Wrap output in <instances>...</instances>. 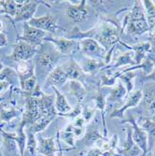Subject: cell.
<instances>
[{
    "label": "cell",
    "instance_id": "obj_1",
    "mask_svg": "<svg viewBox=\"0 0 155 156\" xmlns=\"http://www.w3.org/2000/svg\"><path fill=\"white\" fill-rule=\"evenodd\" d=\"M39 116L40 112L38 109V97L33 95H27L25 100V110L20 127L23 128L26 124H32Z\"/></svg>",
    "mask_w": 155,
    "mask_h": 156
},
{
    "label": "cell",
    "instance_id": "obj_2",
    "mask_svg": "<svg viewBox=\"0 0 155 156\" xmlns=\"http://www.w3.org/2000/svg\"><path fill=\"white\" fill-rule=\"evenodd\" d=\"M46 37L47 32L37 29V28L33 27L27 23H25L23 25V34L20 38L21 40H23L26 43L37 48V46L41 44V42L45 39Z\"/></svg>",
    "mask_w": 155,
    "mask_h": 156
},
{
    "label": "cell",
    "instance_id": "obj_3",
    "mask_svg": "<svg viewBox=\"0 0 155 156\" xmlns=\"http://www.w3.org/2000/svg\"><path fill=\"white\" fill-rule=\"evenodd\" d=\"M37 50L35 47L20 39L14 47L13 52L11 54V59L17 62H27L33 58Z\"/></svg>",
    "mask_w": 155,
    "mask_h": 156
},
{
    "label": "cell",
    "instance_id": "obj_4",
    "mask_svg": "<svg viewBox=\"0 0 155 156\" xmlns=\"http://www.w3.org/2000/svg\"><path fill=\"white\" fill-rule=\"evenodd\" d=\"M19 4V8L14 17L15 22H29L33 19L36 9L38 6L37 1H16Z\"/></svg>",
    "mask_w": 155,
    "mask_h": 156
},
{
    "label": "cell",
    "instance_id": "obj_5",
    "mask_svg": "<svg viewBox=\"0 0 155 156\" xmlns=\"http://www.w3.org/2000/svg\"><path fill=\"white\" fill-rule=\"evenodd\" d=\"M27 23L45 32L54 33L57 29V18L53 15H46L39 18H33Z\"/></svg>",
    "mask_w": 155,
    "mask_h": 156
},
{
    "label": "cell",
    "instance_id": "obj_6",
    "mask_svg": "<svg viewBox=\"0 0 155 156\" xmlns=\"http://www.w3.org/2000/svg\"><path fill=\"white\" fill-rule=\"evenodd\" d=\"M54 98L51 95H45L42 94L38 97V109L40 112V115L54 118L56 111L54 107Z\"/></svg>",
    "mask_w": 155,
    "mask_h": 156
},
{
    "label": "cell",
    "instance_id": "obj_7",
    "mask_svg": "<svg viewBox=\"0 0 155 156\" xmlns=\"http://www.w3.org/2000/svg\"><path fill=\"white\" fill-rule=\"evenodd\" d=\"M47 39H49L50 41H51L54 44L56 50H57L60 53L63 54H67L70 53L73 49L75 48L77 42L73 39H67V38H64V37H48Z\"/></svg>",
    "mask_w": 155,
    "mask_h": 156
},
{
    "label": "cell",
    "instance_id": "obj_8",
    "mask_svg": "<svg viewBox=\"0 0 155 156\" xmlns=\"http://www.w3.org/2000/svg\"><path fill=\"white\" fill-rule=\"evenodd\" d=\"M68 80L65 70L60 67L57 66L55 67L53 70H51L50 75L47 78L46 80V85L47 86H58V85L64 84L66 80Z\"/></svg>",
    "mask_w": 155,
    "mask_h": 156
},
{
    "label": "cell",
    "instance_id": "obj_9",
    "mask_svg": "<svg viewBox=\"0 0 155 156\" xmlns=\"http://www.w3.org/2000/svg\"><path fill=\"white\" fill-rule=\"evenodd\" d=\"M88 10L85 8V1H81L79 5H72L67 9V15L76 23H79L85 19Z\"/></svg>",
    "mask_w": 155,
    "mask_h": 156
},
{
    "label": "cell",
    "instance_id": "obj_10",
    "mask_svg": "<svg viewBox=\"0 0 155 156\" xmlns=\"http://www.w3.org/2000/svg\"><path fill=\"white\" fill-rule=\"evenodd\" d=\"M81 50L88 54H95L100 55L103 52V49L98 44V42L92 38H85L82 39L79 42Z\"/></svg>",
    "mask_w": 155,
    "mask_h": 156
},
{
    "label": "cell",
    "instance_id": "obj_11",
    "mask_svg": "<svg viewBox=\"0 0 155 156\" xmlns=\"http://www.w3.org/2000/svg\"><path fill=\"white\" fill-rule=\"evenodd\" d=\"M38 151L44 156H54L55 154V143L53 138H38L37 143Z\"/></svg>",
    "mask_w": 155,
    "mask_h": 156
},
{
    "label": "cell",
    "instance_id": "obj_12",
    "mask_svg": "<svg viewBox=\"0 0 155 156\" xmlns=\"http://www.w3.org/2000/svg\"><path fill=\"white\" fill-rule=\"evenodd\" d=\"M37 64L46 70H53L56 64V57L51 52H42L37 58Z\"/></svg>",
    "mask_w": 155,
    "mask_h": 156
},
{
    "label": "cell",
    "instance_id": "obj_13",
    "mask_svg": "<svg viewBox=\"0 0 155 156\" xmlns=\"http://www.w3.org/2000/svg\"><path fill=\"white\" fill-rule=\"evenodd\" d=\"M54 91L56 94V99L54 102V107L58 112L60 113H67L71 110V106L68 104V102L66 101L65 97L57 90V88L54 87Z\"/></svg>",
    "mask_w": 155,
    "mask_h": 156
},
{
    "label": "cell",
    "instance_id": "obj_14",
    "mask_svg": "<svg viewBox=\"0 0 155 156\" xmlns=\"http://www.w3.org/2000/svg\"><path fill=\"white\" fill-rule=\"evenodd\" d=\"M128 32L131 34H142L149 30V25L145 19L129 21L128 23Z\"/></svg>",
    "mask_w": 155,
    "mask_h": 156
},
{
    "label": "cell",
    "instance_id": "obj_15",
    "mask_svg": "<svg viewBox=\"0 0 155 156\" xmlns=\"http://www.w3.org/2000/svg\"><path fill=\"white\" fill-rule=\"evenodd\" d=\"M19 113V110L14 107L7 104H2L0 107V119L4 122H9L15 118Z\"/></svg>",
    "mask_w": 155,
    "mask_h": 156
},
{
    "label": "cell",
    "instance_id": "obj_16",
    "mask_svg": "<svg viewBox=\"0 0 155 156\" xmlns=\"http://www.w3.org/2000/svg\"><path fill=\"white\" fill-rule=\"evenodd\" d=\"M52 118L51 117H47V116H43L40 115L32 124H31V132L32 133H38L42 130H44L46 127L50 124V122H51Z\"/></svg>",
    "mask_w": 155,
    "mask_h": 156
},
{
    "label": "cell",
    "instance_id": "obj_17",
    "mask_svg": "<svg viewBox=\"0 0 155 156\" xmlns=\"http://www.w3.org/2000/svg\"><path fill=\"white\" fill-rule=\"evenodd\" d=\"M20 83H21V87H22L23 92L28 95H32L34 91L36 90V88L37 86V79H36L35 75L30 77V78L21 80Z\"/></svg>",
    "mask_w": 155,
    "mask_h": 156
},
{
    "label": "cell",
    "instance_id": "obj_18",
    "mask_svg": "<svg viewBox=\"0 0 155 156\" xmlns=\"http://www.w3.org/2000/svg\"><path fill=\"white\" fill-rule=\"evenodd\" d=\"M69 88H70L71 93L78 99V101L81 102L86 95L85 89H84V87L82 86V85L78 80H72L69 84Z\"/></svg>",
    "mask_w": 155,
    "mask_h": 156
},
{
    "label": "cell",
    "instance_id": "obj_19",
    "mask_svg": "<svg viewBox=\"0 0 155 156\" xmlns=\"http://www.w3.org/2000/svg\"><path fill=\"white\" fill-rule=\"evenodd\" d=\"M134 127H135V131H134V135H133V138L135 140V142L141 148L142 150L146 151L147 148V136L144 131H142L140 128L136 127V123L133 122Z\"/></svg>",
    "mask_w": 155,
    "mask_h": 156
},
{
    "label": "cell",
    "instance_id": "obj_20",
    "mask_svg": "<svg viewBox=\"0 0 155 156\" xmlns=\"http://www.w3.org/2000/svg\"><path fill=\"white\" fill-rule=\"evenodd\" d=\"M19 8V4L16 1H0V12H5L9 14L10 16L15 17Z\"/></svg>",
    "mask_w": 155,
    "mask_h": 156
},
{
    "label": "cell",
    "instance_id": "obj_21",
    "mask_svg": "<svg viewBox=\"0 0 155 156\" xmlns=\"http://www.w3.org/2000/svg\"><path fill=\"white\" fill-rule=\"evenodd\" d=\"M64 69V68H63ZM65 72L67 76L68 79H71V80H77L80 77L81 75V69L79 67V66L72 61L71 63H68L65 66Z\"/></svg>",
    "mask_w": 155,
    "mask_h": 156
},
{
    "label": "cell",
    "instance_id": "obj_22",
    "mask_svg": "<svg viewBox=\"0 0 155 156\" xmlns=\"http://www.w3.org/2000/svg\"><path fill=\"white\" fill-rule=\"evenodd\" d=\"M144 102L150 111H153L155 109V86L148 87L145 90Z\"/></svg>",
    "mask_w": 155,
    "mask_h": 156
},
{
    "label": "cell",
    "instance_id": "obj_23",
    "mask_svg": "<svg viewBox=\"0 0 155 156\" xmlns=\"http://www.w3.org/2000/svg\"><path fill=\"white\" fill-rule=\"evenodd\" d=\"M141 97H142V93L140 92V91H137V92H136L135 94H133L131 95V97L129 98V100H128L127 104H126V105H125L122 109H120L119 111H116V114H115V115L122 114V112L123 110H125L126 108H128L129 107H132V106L136 105V104L140 101V99H141Z\"/></svg>",
    "mask_w": 155,
    "mask_h": 156
},
{
    "label": "cell",
    "instance_id": "obj_24",
    "mask_svg": "<svg viewBox=\"0 0 155 156\" xmlns=\"http://www.w3.org/2000/svg\"><path fill=\"white\" fill-rule=\"evenodd\" d=\"M28 138H27V145H26V151L30 153L31 156H35L37 148V143L34 137V135L32 132H28Z\"/></svg>",
    "mask_w": 155,
    "mask_h": 156
},
{
    "label": "cell",
    "instance_id": "obj_25",
    "mask_svg": "<svg viewBox=\"0 0 155 156\" xmlns=\"http://www.w3.org/2000/svg\"><path fill=\"white\" fill-rule=\"evenodd\" d=\"M70 127L66 128V130H65L63 133H62V138L64 139V141L69 145H74V138H75V134H74V131L73 129L70 130L69 129Z\"/></svg>",
    "mask_w": 155,
    "mask_h": 156
},
{
    "label": "cell",
    "instance_id": "obj_26",
    "mask_svg": "<svg viewBox=\"0 0 155 156\" xmlns=\"http://www.w3.org/2000/svg\"><path fill=\"white\" fill-rule=\"evenodd\" d=\"M18 73H16L13 69L9 67L3 68L1 71H0V81H8L7 79L9 77H16Z\"/></svg>",
    "mask_w": 155,
    "mask_h": 156
},
{
    "label": "cell",
    "instance_id": "obj_27",
    "mask_svg": "<svg viewBox=\"0 0 155 156\" xmlns=\"http://www.w3.org/2000/svg\"><path fill=\"white\" fill-rule=\"evenodd\" d=\"M144 5L147 9V12H148L150 23H155V6L150 1H145Z\"/></svg>",
    "mask_w": 155,
    "mask_h": 156
},
{
    "label": "cell",
    "instance_id": "obj_28",
    "mask_svg": "<svg viewBox=\"0 0 155 156\" xmlns=\"http://www.w3.org/2000/svg\"><path fill=\"white\" fill-rule=\"evenodd\" d=\"M142 127L150 135L155 136V123L153 122L148 119H142Z\"/></svg>",
    "mask_w": 155,
    "mask_h": 156
},
{
    "label": "cell",
    "instance_id": "obj_29",
    "mask_svg": "<svg viewBox=\"0 0 155 156\" xmlns=\"http://www.w3.org/2000/svg\"><path fill=\"white\" fill-rule=\"evenodd\" d=\"M124 88H123V86H122V85H119V86L112 92V95H111V97L112 98H114V99H117V98H120V97H122V96H123V94H124Z\"/></svg>",
    "mask_w": 155,
    "mask_h": 156
},
{
    "label": "cell",
    "instance_id": "obj_30",
    "mask_svg": "<svg viewBox=\"0 0 155 156\" xmlns=\"http://www.w3.org/2000/svg\"><path fill=\"white\" fill-rule=\"evenodd\" d=\"M98 66V64L93 61V60H89L87 61V63L84 65V70L87 72H90V71H93V70L96 69Z\"/></svg>",
    "mask_w": 155,
    "mask_h": 156
},
{
    "label": "cell",
    "instance_id": "obj_31",
    "mask_svg": "<svg viewBox=\"0 0 155 156\" xmlns=\"http://www.w3.org/2000/svg\"><path fill=\"white\" fill-rule=\"evenodd\" d=\"M9 86V81H0V94L6 91Z\"/></svg>",
    "mask_w": 155,
    "mask_h": 156
},
{
    "label": "cell",
    "instance_id": "obj_32",
    "mask_svg": "<svg viewBox=\"0 0 155 156\" xmlns=\"http://www.w3.org/2000/svg\"><path fill=\"white\" fill-rule=\"evenodd\" d=\"M7 43V37L4 33L0 32V47H3Z\"/></svg>",
    "mask_w": 155,
    "mask_h": 156
},
{
    "label": "cell",
    "instance_id": "obj_33",
    "mask_svg": "<svg viewBox=\"0 0 155 156\" xmlns=\"http://www.w3.org/2000/svg\"><path fill=\"white\" fill-rule=\"evenodd\" d=\"M3 28H4V25H3V23L0 21V32L2 33V31H3Z\"/></svg>",
    "mask_w": 155,
    "mask_h": 156
},
{
    "label": "cell",
    "instance_id": "obj_34",
    "mask_svg": "<svg viewBox=\"0 0 155 156\" xmlns=\"http://www.w3.org/2000/svg\"><path fill=\"white\" fill-rule=\"evenodd\" d=\"M2 69H3V65L1 64V62H0V71H1Z\"/></svg>",
    "mask_w": 155,
    "mask_h": 156
},
{
    "label": "cell",
    "instance_id": "obj_35",
    "mask_svg": "<svg viewBox=\"0 0 155 156\" xmlns=\"http://www.w3.org/2000/svg\"><path fill=\"white\" fill-rule=\"evenodd\" d=\"M150 78H152V79H155V72H154V73L151 75V77H150Z\"/></svg>",
    "mask_w": 155,
    "mask_h": 156
},
{
    "label": "cell",
    "instance_id": "obj_36",
    "mask_svg": "<svg viewBox=\"0 0 155 156\" xmlns=\"http://www.w3.org/2000/svg\"><path fill=\"white\" fill-rule=\"evenodd\" d=\"M0 156H2V154H1V152H0Z\"/></svg>",
    "mask_w": 155,
    "mask_h": 156
},
{
    "label": "cell",
    "instance_id": "obj_37",
    "mask_svg": "<svg viewBox=\"0 0 155 156\" xmlns=\"http://www.w3.org/2000/svg\"><path fill=\"white\" fill-rule=\"evenodd\" d=\"M1 99H2V98H0V101H1Z\"/></svg>",
    "mask_w": 155,
    "mask_h": 156
}]
</instances>
